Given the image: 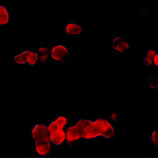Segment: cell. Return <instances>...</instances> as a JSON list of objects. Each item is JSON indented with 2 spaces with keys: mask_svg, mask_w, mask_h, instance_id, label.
Listing matches in <instances>:
<instances>
[{
  "mask_svg": "<svg viewBox=\"0 0 158 158\" xmlns=\"http://www.w3.org/2000/svg\"><path fill=\"white\" fill-rule=\"evenodd\" d=\"M61 27L69 40L78 38L84 35V27L78 21L63 20L61 22Z\"/></svg>",
  "mask_w": 158,
  "mask_h": 158,
  "instance_id": "52a82bcc",
  "label": "cell"
},
{
  "mask_svg": "<svg viewBox=\"0 0 158 158\" xmlns=\"http://www.w3.org/2000/svg\"><path fill=\"white\" fill-rule=\"evenodd\" d=\"M30 136L35 145L51 143L49 139L48 125L36 123L31 130Z\"/></svg>",
  "mask_w": 158,
  "mask_h": 158,
  "instance_id": "8992f818",
  "label": "cell"
},
{
  "mask_svg": "<svg viewBox=\"0 0 158 158\" xmlns=\"http://www.w3.org/2000/svg\"><path fill=\"white\" fill-rule=\"evenodd\" d=\"M51 59L64 64H69L72 60L69 46L64 44H51Z\"/></svg>",
  "mask_w": 158,
  "mask_h": 158,
  "instance_id": "5b68a950",
  "label": "cell"
},
{
  "mask_svg": "<svg viewBox=\"0 0 158 158\" xmlns=\"http://www.w3.org/2000/svg\"><path fill=\"white\" fill-rule=\"evenodd\" d=\"M76 120L81 141L89 143L99 136L109 141L117 139V130L107 118L98 117L91 120L76 117Z\"/></svg>",
  "mask_w": 158,
  "mask_h": 158,
  "instance_id": "6da1fadb",
  "label": "cell"
},
{
  "mask_svg": "<svg viewBox=\"0 0 158 158\" xmlns=\"http://www.w3.org/2000/svg\"><path fill=\"white\" fill-rule=\"evenodd\" d=\"M153 66L158 68V52L154 57V65Z\"/></svg>",
  "mask_w": 158,
  "mask_h": 158,
  "instance_id": "2e32d148",
  "label": "cell"
},
{
  "mask_svg": "<svg viewBox=\"0 0 158 158\" xmlns=\"http://www.w3.org/2000/svg\"><path fill=\"white\" fill-rule=\"evenodd\" d=\"M69 117V114H59L48 124L49 139L54 148L65 144Z\"/></svg>",
  "mask_w": 158,
  "mask_h": 158,
  "instance_id": "7a4b0ae2",
  "label": "cell"
},
{
  "mask_svg": "<svg viewBox=\"0 0 158 158\" xmlns=\"http://www.w3.org/2000/svg\"><path fill=\"white\" fill-rule=\"evenodd\" d=\"M81 141L80 134L77 124L76 117L70 115L67 127L65 144L70 148H76Z\"/></svg>",
  "mask_w": 158,
  "mask_h": 158,
  "instance_id": "277c9868",
  "label": "cell"
},
{
  "mask_svg": "<svg viewBox=\"0 0 158 158\" xmlns=\"http://www.w3.org/2000/svg\"><path fill=\"white\" fill-rule=\"evenodd\" d=\"M135 49V46L131 43L127 35H115L110 41L109 57L120 59L125 55L132 53Z\"/></svg>",
  "mask_w": 158,
  "mask_h": 158,
  "instance_id": "3957f363",
  "label": "cell"
},
{
  "mask_svg": "<svg viewBox=\"0 0 158 158\" xmlns=\"http://www.w3.org/2000/svg\"><path fill=\"white\" fill-rule=\"evenodd\" d=\"M158 51L153 48H149L142 60L143 65L146 67H151L154 65V57Z\"/></svg>",
  "mask_w": 158,
  "mask_h": 158,
  "instance_id": "9c48e42d",
  "label": "cell"
},
{
  "mask_svg": "<svg viewBox=\"0 0 158 158\" xmlns=\"http://www.w3.org/2000/svg\"><path fill=\"white\" fill-rule=\"evenodd\" d=\"M149 144L151 148L158 149V129L152 131L149 139Z\"/></svg>",
  "mask_w": 158,
  "mask_h": 158,
  "instance_id": "4fadbf2b",
  "label": "cell"
},
{
  "mask_svg": "<svg viewBox=\"0 0 158 158\" xmlns=\"http://www.w3.org/2000/svg\"><path fill=\"white\" fill-rule=\"evenodd\" d=\"M107 118L110 120V122L112 123H115V122H117L118 121V120L119 118V114L116 111L111 110H110L109 112L108 118Z\"/></svg>",
  "mask_w": 158,
  "mask_h": 158,
  "instance_id": "9a60e30c",
  "label": "cell"
},
{
  "mask_svg": "<svg viewBox=\"0 0 158 158\" xmlns=\"http://www.w3.org/2000/svg\"><path fill=\"white\" fill-rule=\"evenodd\" d=\"M28 66L34 67L39 65V57L36 50H30L27 59V64Z\"/></svg>",
  "mask_w": 158,
  "mask_h": 158,
  "instance_id": "8fae6325",
  "label": "cell"
},
{
  "mask_svg": "<svg viewBox=\"0 0 158 158\" xmlns=\"http://www.w3.org/2000/svg\"><path fill=\"white\" fill-rule=\"evenodd\" d=\"M10 21V10L9 6L1 5L0 6V26L7 25Z\"/></svg>",
  "mask_w": 158,
  "mask_h": 158,
  "instance_id": "30bf717a",
  "label": "cell"
},
{
  "mask_svg": "<svg viewBox=\"0 0 158 158\" xmlns=\"http://www.w3.org/2000/svg\"><path fill=\"white\" fill-rule=\"evenodd\" d=\"M146 82L152 89L158 88V75H149L146 78Z\"/></svg>",
  "mask_w": 158,
  "mask_h": 158,
  "instance_id": "5bb4252c",
  "label": "cell"
},
{
  "mask_svg": "<svg viewBox=\"0 0 158 158\" xmlns=\"http://www.w3.org/2000/svg\"><path fill=\"white\" fill-rule=\"evenodd\" d=\"M36 51L39 57L38 66H43L51 59V44H49L46 41H42Z\"/></svg>",
  "mask_w": 158,
  "mask_h": 158,
  "instance_id": "ba28073f",
  "label": "cell"
},
{
  "mask_svg": "<svg viewBox=\"0 0 158 158\" xmlns=\"http://www.w3.org/2000/svg\"><path fill=\"white\" fill-rule=\"evenodd\" d=\"M30 50H25L20 54L14 56L12 58L13 61L18 65H23L27 64V56Z\"/></svg>",
  "mask_w": 158,
  "mask_h": 158,
  "instance_id": "7c38bea8",
  "label": "cell"
}]
</instances>
